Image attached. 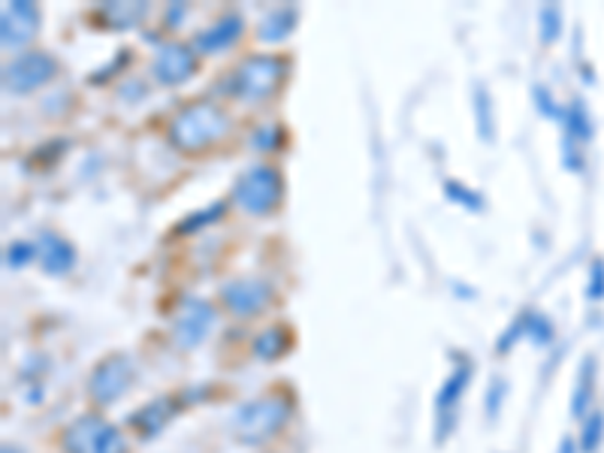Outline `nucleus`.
<instances>
[{
  "instance_id": "1",
  "label": "nucleus",
  "mask_w": 604,
  "mask_h": 453,
  "mask_svg": "<svg viewBox=\"0 0 604 453\" xmlns=\"http://www.w3.org/2000/svg\"><path fill=\"white\" fill-rule=\"evenodd\" d=\"M226 127V115L221 113V106H214V103H190L185 113L178 115L176 125H173V139H176V146L188 151H197L202 146H209L218 137H224Z\"/></svg>"
},
{
  "instance_id": "2",
  "label": "nucleus",
  "mask_w": 604,
  "mask_h": 453,
  "mask_svg": "<svg viewBox=\"0 0 604 453\" xmlns=\"http://www.w3.org/2000/svg\"><path fill=\"white\" fill-rule=\"evenodd\" d=\"M278 194H281V182H278V176L269 166L248 170L236 182V202H240L242 209H248V212H269L278 202Z\"/></svg>"
},
{
  "instance_id": "3",
  "label": "nucleus",
  "mask_w": 604,
  "mask_h": 453,
  "mask_svg": "<svg viewBox=\"0 0 604 453\" xmlns=\"http://www.w3.org/2000/svg\"><path fill=\"white\" fill-rule=\"evenodd\" d=\"M281 79V63L278 58H248L236 70L233 79V91L245 97V101H260L266 94H272Z\"/></svg>"
},
{
  "instance_id": "4",
  "label": "nucleus",
  "mask_w": 604,
  "mask_h": 453,
  "mask_svg": "<svg viewBox=\"0 0 604 453\" xmlns=\"http://www.w3.org/2000/svg\"><path fill=\"white\" fill-rule=\"evenodd\" d=\"M58 70V63L51 61L49 55L43 51H27L22 58H15L10 67H7V89L13 91H31L49 82L51 76Z\"/></svg>"
},
{
  "instance_id": "5",
  "label": "nucleus",
  "mask_w": 604,
  "mask_h": 453,
  "mask_svg": "<svg viewBox=\"0 0 604 453\" xmlns=\"http://www.w3.org/2000/svg\"><path fill=\"white\" fill-rule=\"evenodd\" d=\"M284 420V408L278 399H260V403L248 405L236 420V429L245 441H264L276 427Z\"/></svg>"
},
{
  "instance_id": "6",
  "label": "nucleus",
  "mask_w": 604,
  "mask_h": 453,
  "mask_svg": "<svg viewBox=\"0 0 604 453\" xmlns=\"http://www.w3.org/2000/svg\"><path fill=\"white\" fill-rule=\"evenodd\" d=\"M127 381H130V365L121 357H115V360H106L94 372V378H91V393H94L97 403H113V399H118L125 393Z\"/></svg>"
},
{
  "instance_id": "7",
  "label": "nucleus",
  "mask_w": 604,
  "mask_h": 453,
  "mask_svg": "<svg viewBox=\"0 0 604 453\" xmlns=\"http://www.w3.org/2000/svg\"><path fill=\"white\" fill-rule=\"evenodd\" d=\"M224 302L236 315H254V312H260L266 302H269V288L260 284V281H252V278H242V281L226 284Z\"/></svg>"
},
{
  "instance_id": "8",
  "label": "nucleus",
  "mask_w": 604,
  "mask_h": 453,
  "mask_svg": "<svg viewBox=\"0 0 604 453\" xmlns=\"http://www.w3.org/2000/svg\"><path fill=\"white\" fill-rule=\"evenodd\" d=\"M194 67H197V58H194L185 46H166V49L158 55V61H154V73L161 76L166 85H173V82L188 79V76L194 73Z\"/></svg>"
},
{
  "instance_id": "9",
  "label": "nucleus",
  "mask_w": 604,
  "mask_h": 453,
  "mask_svg": "<svg viewBox=\"0 0 604 453\" xmlns=\"http://www.w3.org/2000/svg\"><path fill=\"white\" fill-rule=\"evenodd\" d=\"M34 27H37V10L31 7V3H13L7 13H3V43L10 46H19V43H25L31 34H34Z\"/></svg>"
},
{
  "instance_id": "10",
  "label": "nucleus",
  "mask_w": 604,
  "mask_h": 453,
  "mask_svg": "<svg viewBox=\"0 0 604 453\" xmlns=\"http://www.w3.org/2000/svg\"><path fill=\"white\" fill-rule=\"evenodd\" d=\"M103 423L97 417H85V420H79L70 432H67V451L70 453H97V444H101L103 435Z\"/></svg>"
},
{
  "instance_id": "11",
  "label": "nucleus",
  "mask_w": 604,
  "mask_h": 453,
  "mask_svg": "<svg viewBox=\"0 0 604 453\" xmlns=\"http://www.w3.org/2000/svg\"><path fill=\"white\" fill-rule=\"evenodd\" d=\"M212 327V312L200 305V302H188V312L178 321V339L185 345H197L206 329Z\"/></svg>"
},
{
  "instance_id": "12",
  "label": "nucleus",
  "mask_w": 604,
  "mask_h": 453,
  "mask_svg": "<svg viewBox=\"0 0 604 453\" xmlns=\"http://www.w3.org/2000/svg\"><path fill=\"white\" fill-rule=\"evenodd\" d=\"M37 252L39 257H43V266H46L49 272H67L76 260L73 248L63 240H58V236H51V233L43 236V245H39Z\"/></svg>"
},
{
  "instance_id": "13",
  "label": "nucleus",
  "mask_w": 604,
  "mask_h": 453,
  "mask_svg": "<svg viewBox=\"0 0 604 453\" xmlns=\"http://www.w3.org/2000/svg\"><path fill=\"white\" fill-rule=\"evenodd\" d=\"M240 34H242V22L236 19V15H230V19H224V22H218L214 27H209L206 34H200V37H197V46L206 51H221L226 49L233 39L240 37Z\"/></svg>"
},
{
  "instance_id": "14",
  "label": "nucleus",
  "mask_w": 604,
  "mask_h": 453,
  "mask_svg": "<svg viewBox=\"0 0 604 453\" xmlns=\"http://www.w3.org/2000/svg\"><path fill=\"white\" fill-rule=\"evenodd\" d=\"M571 121H574V125H571V130H574V133H578V137H590V121H586V113H583V103H574V106H571Z\"/></svg>"
},
{
  "instance_id": "15",
  "label": "nucleus",
  "mask_w": 604,
  "mask_h": 453,
  "mask_svg": "<svg viewBox=\"0 0 604 453\" xmlns=\"http://www.w3.org/2000/svg\"><path fill=\"white\" fill-rule=\"evenodd\" d=\"M592 297L599 300V297H604V264H595V269H592Z\"/></svg>"
}]
</instances>
